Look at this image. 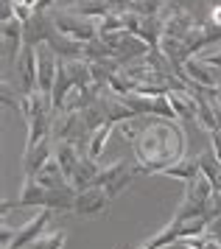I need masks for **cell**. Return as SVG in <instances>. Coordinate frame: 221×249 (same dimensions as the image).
<instances>
[{
	"label": "cell",
	"mask_w": 221,
	"mask_h": 249,
	"mask_svg": "<svg viewBox=\"0 0 221 249\" xmlns=\"http://www.w3.org/2000/svg\"><path fill=\"white\" fill-rule=\"evenodd\" d=\"M168 104L174 107V115L185 124H196L199 121V104L188 90H171L168 92Z\"/></svg>",
	"instance_id": "4fadbf2b"
},
{
	"label": "cell",
	"mask_w": 221,
	"mask_h": 249,
	"mask_svg": "<svg viewBox=\"0 0 221 249\" xmlns=\"http://www.w3.org/2000/svg\"><path fill=\"white\" fill-rule=\"evenodd\" d=\"M45 199H48V188H42L37 177H25L22 182V191H20V199H17V207H45Z\"/></svg>",
	"instance_id": "ffe728a7"
},
{
	"label": "cell",
	"mask_w": 221,
	"mask_h": 249,
	"mask_svg": "<svg viewBox=\"0 0 221 249\" xmlns=\"http://www.w3.org/2000/svg\"><path fill=\"white\" fill-rule=\"evenodd\" d=\"M171 3H177V6H182V9H185V3H190V0H171Z\"/></svg>",
	"instance_id": "b9f144b4"
},
{
	"label": "cell",
	"mask_w": 221,
	"mask_h": 249,
	"mask_svg": "<svg viewBox=\"0 0 221 249\" xmlns=\"http://www.w3.org/2000/svg\"><path fill=\"white\" fill-rule=\"evenodd\" d=\"M160 51L166 53L174 65H185L188 59H193V53L188 51V45L182 42V39H174V36H163V42H160Z\"/></svg>",
	"instance_id": "484cf974"
},
{
	"label": "cell",
	"mask_w": 221,
	"mask_h": 249,
	"mask_svg": "<svg viewBox=\"0 0 221 249\" xmlns=\"http://www.w3.org/2000/svg\"><path fill=\"white\" fill-rule=\"evenodd\" d=\"M199 162H202V174L207 177V179L213 182V188H216V182H219V177H221V160L216 157V151H202L199 154Z\"/></svg>",
	"instance_id": "4dcf8cb0"
},
{
	"label": "cell",
	"mask_w": 221,
	"mask_h": 249,
	"mask_svg": "<svg viewBox=\"0 0 221 249\" xmlns=\"http://www.w3.org/2000/svg\"><path fill=\"white\" fill-rule=\"evenodd\" d=\"M202 62H207L210 68H216V70H221V45H213V48H207V51H202Z\"/></svg>",
	"instance_id": "d590c367"
},
{
	"label": "cell",
	"mask_w": 221,
	"mask_h": 249,
	"mask_svg": "<svg viewBox=\"0 0 221 249\" xmlns=\"http://www.w3.org/2000/svg\"><path fill=\"white\" fill-rule=\"evenodd\" d=\"M51 160H54V140L51 137L37 143V146H25V151H22V174L25 177H37Z\"/></svg>",
	"instance_id": "8fae6325"
},
{
	"label": "cell",
	"mask_w": 221,
	"mask_h": 249,
	"mask_svg": "<svg viewBox=\"0 0 221 249\" xmlns=\"http://www.w3.org/2000/svg\"><path fill=\"white\" fill-rule=\"evenodd\" d=\"M20 3H25V6H31V9H39V0H20Z\"/></svg>",
	"instance_id": "60d3db41"
},
{
	"label": "cell",
	"mask_w": 221,
	"mask_h": 249,
	"mask_svg": "<svg viewBox=\"0 0 221 249\" xmlns=\"http://www.w3.org/2000/svg\"><path fill=\"white\" fill-rule=\"evenodd\" d=\"M81 135L90 137L81 112H56L54 126H51V140H70V143H76L78 146Z\"/></svg>",
	"instance_id": "52a82bcc"
},
{
	"label": "cell",
	"mask_w": 221,
	"mask_h": 249,
	"mask_svg": "<svg viewBox=\"0 0 221 249\" xmlns=\"http://www.w3.org/2000/svg\"><path fill=\"white\" fill-rule=\"evenodd\" d=\"M179 247H185V249H221V241H216V238H210L207 232H204V235H196V238L182 241Z\"/></svg>",
	"instance_id": "e575fe53"
},
{
	"label": "cell",
	"mask_w": 221,
	"mask_h": 249,
	"mask_svg": "<svg viewBox=\"0 0 221 249\" xmlns=\"http://www.w3.org/2000/svg\"><path fill=\"white\" fill-rule=\"evenodd\" d=\"M112 196L104 188H98V185H92V188H87V191H78L76 193V204H73V213L78 215V218H95V215L107 213V207H110Z\"/></svg>",
	"instance_id": "8992f818"
},
{
	"label": "cell",
	"mask_w": 221,
	"mask_h": 249,
	"mask_svg": "<svg viewBox=\"0 0 221 249\" xmlns=\"http://www.w3.org/2000/svg\"><path fill=\"white\" fill-rule=\"evenodd\" d=\"M137 36L143 39L148 48H160L163 42V36H166V20H163V14H154V17H143V23H140V31Z\"/></svg>",
	"instance_id": "7402d4cb"
},
{
	"label": "cell",
	"mask_w": 221,
	"mask_h": 249,
	"mask_svg": "<svg viewBox=\"0 0 221 249\" xmlns=\"http://www.w3.org/2000/svg\"><path fill=\"white\" fill-rule=\"evenodd\" d=\"M107 45L112 48V56L121 62L123 68L126 65H134V62H143L146 56H148V51L151 48L146 45L140 36L129 34V31H121V34H110V36H101Z\"/></svg>",
	"instance_id": "3957f363"
},
{
	"label": "cell",
	"mask_w": 221,
	"mask_h": 249,
	"mask_svg": "<svg viewBox=\"0 0 221 249\" xmlns=\"http://www.w3.org/2000/svg\"><path fill=\"white\" fill-rule=\"evenodd\" d=\"M134 177H137L134 165H126L123 160H112V162H107V165H101L98 177H95V185L104 188V191L115 199L118 193H123L129 185H132Z\"/></svg>",
	"instance_id": "277c9868"
},
{
	"label": "cell",
	"mask_w": 221,
	"mask_h": 249,
	"mask_svg": "<svg viewBox=\"0 0 221 249\" xmlns=\"http://www.w3.org/2000/svg\"><path fill=\"white\" fill-rule=\"evenodd\" d=\"M0 101H3L6 109H17V112H20L22 95H17V90L11 87V81L6 79V76H3V81H0Z\"/></svg>",
	"instance_id": "836d02e7"
},
{
	"label": "cell",
	"mask_w": 221,
	"mask_h": 249,
	"mask_svg": "<svg viewBox=\"0 0 221 249\" xmlns=\"http://www.w3.org/2000/svg\"><path fill=\"white\" fill-rule=\"evenodd\" d=\"M67 244V232L65 230H51V232H42L31 244V249H65Z\"/></svg>",
	"instance_id": "f1b7e54d"
},
{
	"label": "cell",
	"mask_w": 221,
	"mask_h": 249,
	"mask_svg": "<svg viewBox=\"0 0 221 249\" xmlns=\"http://www.w3.org/2000/svg\"><path fill=\"white\" fill-rule=\"evenodd\" d=\"M20 115L25 121H34V118H45V115H56L54 112V104H51V95L48 92H28L22 95V104H20Z\"/></svg>",
	"instance_id": "5bb4252c"
},
{
	"label": "cell",
	"mask_w": 221,
	"mask_h": 249,
	"mask_svg": "<svg viewBox=\"0 0 221 249\" xmlns=\"http://www.w3.org/2000/svg\"><path fill=\"white\" fill-rule=\"evenodd\" d=\"M179 241H182V227L179 224H168V227H163L151 241H146L143 247H134V249H166V247L179 244Z\"/></svg>",
	"instance_id": "d4e9b609"
},
{
	"label": "cell",
	"mask_w": 221,
	"mask_h": 249,
	"mask_svg": "<svg viewBox=\"0 0 221 249\" xmlns=\"http://www.w3.org/2000/svg\"><path fill=\"white\" fill-rule=\"evenodd\" d=\"M51 218H54V213H51V210H45V207H42V210H37V213H34L25 224L17 227L14 241H11L9 249H31V244L45 232V227L51 224Z\"/></svg>",
	"instance_id": "ba28073f"
},
{
	"label": "cell",
	"mask_w": 221,
	"mask_h": 249,
	"mask_svg": "<svg viewBox=\"0 0 221 249\" xmlns=\"http://www.w3.org/2000/svg\"><path fill=\"white\" fill-rule=\"evenodd\" d=\"M121 31H126V25H123V12H112V14H107L104 20H98V36L121 34Z\"/></svg>",
	"instance_id": "d6a6232c"
},
{
	"label": "cell",
	"mask_w": 221,
	"mask_h": 249,
	"mask_svg": "<svg viewBox=\"0 0 221 249\" xmlns=\"http://www.w3.org/2000/svg\"><path fill=\"white\" fill-rule=\"evenodd\" d=\"M14 3H17V0H0V23L14 20Z\"/></svg>",
	"instance_id": "8d00e7d4"
},
{
	"label": "cell",
	"mask_w": 221,
	"mask_h": 249,
	"mask_svg": "<svg viewBox=\"0 0 221 249\" xmlns=\"http://www.w3.org/2000/svg\"><path fill=\"white\" fill-rule=\"evenodd\" d=\"M207 204L204 199H199V196H190V193H185V199H182V204L177 207V213H174V218H171V224H185V221H193V218H204L207 215Z\"/></svg>",
	"instance_id": "ac0fdd59"
},
{
	"label": "cell",
	"mask_w": 221,
	"mask_h": 249,
	"mask_svg": "<svg viewBox=\"0 0 221 249\" xmlns=\"http://www.w3.org/2000/svg\"><path fill=\"white\" fill-rule=\"evenodd\" d=\"M110 90L115 92V95H132V92H137V81L126 73V70H118L115 76L110 79Z\"/></svg>",
	"instance_id": "f546056e"
},
{
	"label": "cell",
	"mask_w": 221,
	"mask_h": 249,
	"mask_svg": "<svg viewBox=\"0 0 221 249\" xmlns=\"http://www.w3.org/2000/svg\"><path fill=\"white\" fill-rule=\"evenodd\" d=\"M0 34H3V62H11V56H20L25 39H22V23L14 17L9 23H0Z\"/></svg>",
	"instance_id": "7c38bea8"
},
{
	"label": "cell",
	"mask_w": 221,
	"mask_h": 249,
	"mask_svg": "<svg viewBox=\"0 0 221 249\" xmlns=\"http://www.w3.org/2000/svg\"><path fill=\"white\" fill-rule=\"evenodd\" d=\"M185 73L190 76L193 87H202V90H216L219 81H216V68H210L207 62H202L199 56H193L185 62Z\"/></svg>",
	"instance_id": "9a60e30c"
},
{
	"label": "cell",
	"mask_w": 221,
	"mask_h": 249,
	"mask_svg": "<svg viewBox=\"0 0 221 249\" xmlns=\"http://www.w3.org/2000/svg\"><path fill=\"white\" fill-rule=\"evenodd\" d=\"M134 146L137 174H163L168 165H174L185 157V132L174 121L166 118H148L140 129Z\"/></svg>",
	"instance_id": "6da1fadb"
},
{
	"label": "cell",
	"mask_w": 221,
	"mask_h": 249,
	"mask_svg": "<svg viewBox=\"0 0 221 249\" xmlns=\"http://www.w3.org/2000/svg\"><path fill=\"white\" fill-rule=\"evenodd\" d=\"M48 48H51V51H54L59 59H81V53H84V42H76V39H70V36L59 34V31L51 36Z\"/></svg>",
	"instance_id": "603a6c76"
},
{
	"label": "cell",
	"mask_w": 221,
	"mask_h": 249,
	"mask_svg": "<svg viewBox=\"0 0 221 249\" xmlns=\"http://www.w3.org/2000/svg\"><path fill=\"white\" fill-rule=\"evenodd\" d=\"M101 107H104V112H107V121H110V124H126V121H134V118H137V115L132 112V109H129V104L123 101L121 95H115V92H104V95H101Z\"/></svg>",
	"instance_id": "2e32d148"
},
{
	"label": "cell",
	"mask_w": 221,
	"mask_h": 249,
	"mask_svg": "<svg viewBox=\"0 0 221 249\" xmlns=\"http://www.w3.org/2000/svg\"><path fill=\"white\" fill-rule=\"evenodd\" d=\"M213 3H216V0H213Z\"/></svg>",
	"instance_id": "7bdbcfd3"
},
{
	"label": "cell",
	"mask_w": 221,
	"mask_h": 249,
	"mask_svg": "<svg viewBox=\"0 0 221 249\" xmlns=\"http://www.w3.org/2000/svg\"><path fill=\"white\" fill-rule=\"evenodd\" d=\"M54 160L59 162V168L65 171L67 179H70L73 168H76L78 160H81V151H78V146L70 143V140H54Z\"/></svg>",
	"instance_id": "d6986e66"
},
{
	"label": "cell",
	"mask_w": 221,
	"mask_h": 249,
	"mask_svg": "<svg viewBox=\"0 0 221 249\" xmlns=\"http://www.w3.org/2000/svg\"><path fill=\"white\" fill-rule=\"evenodd\" d=\"M207 235L216 238V241H221V218H213L210 227H207Z\"/></svg>",
	"instance_id": "f35d334b"
},
{
	"label": "cell",
	"mask_w": 221,
	"mask_h": 249,
	"mask_svg": "<svg viewBox=\"0 0 221 249\" xmlns=\"http://www.w3.org/2000/svg\"><path fill=\"white\" fill-rule=\"evenodd\" d=\"M56 34V23H54V14L37 9L31 14L28 23H22V39H25V48H39L48 45L51 36Z\"/></svg>",
	"instance_id": "5b68a950"
},
{
	"label": "cell",
	"mask_w": 221,
	"mask_h": 249,
	"mask_svg": "<svg viewBox=\"0 0 221 249\" xmlns=\"http://www.w3.org/2000/svg\"><path fill=\"white\" fill-rule=\"evenodd\" d=\"M51 14H54V23H56L59 34L70 36L76 42H92V39H98V20L84 17L76 9H70V6L67 9H51Z\"/></svg>",
	"instance_id": "7a4b0ae2"
},
{
	"label": "cell",
	"mask_w": 221,
	"mask_h": 249,
	"mask_svg": "<svg viewBox=\"0 0 221 249\" xmlns=\"http://www.w3.org/2000/svg\"><path fill=\"white\" fill-rule=\"evenodd\" d=\"M98 160H92V157H84L78 160V165L73 168V174H70V185L76 188V191H87V188H92L95 185V177H98Z\"/></svg>",
	"instance_id": "e0dca14e"
},
{
	"label": "cell",
	"mask_w": 221,
	"mask_h": 249,
	"mask_svg": "<svg viewBox=\"0 0 221 249\" xmlns=\"http://www.w3.org/2000/svg\"><path fill=\"white\" fill-rule=\"evenodd\" d=\"M81 59H87V62H101V59H115V56H112V48L98 36V39H92V42H84Z\"/></svg>",
	"instance_id": "1f68e13d"
},
{
	"label": "cell",
	"mask_w": 221,
	"mask_h": 249,
	"mask_svg": "<svg viewBox=\"0 0 221 249\" xmlns=\"http://www.w3.org/2000/svg\"><path fill=\"white\" fill-rule=\"evenodd\" d=\"M65 65H67V73H70V79H73L76 87H95L87 59H65Z\"/></svg>",
	"instance_id": "4316f807"
},
{
	"label": "cell",
	"mask_w": 221,
	"mask_h": 249,
	"mask_svg": "<svg viewBox=\"0 0 221 249\" xmlns=\"http://www.w3.org/2000/svg\"><path fill=\"white\" fill-rule=\"evenodd\" d=\"M207 23H213V25H221V6L216 3L210 9V14H207Z\"/></svg>",
	"instance_id": "ab89813d"
},
{
	"label": "cell",
	"mask_w": 221,
	"mask_h": 249,
	"mask_svg": "<svg viewBox=\"0 0 221 249\" xmlns=\"http://www.w3.org/2000/svg\"><path fill=\"white\" fill-rule=\"evenodd\" d=\"M14 68H17V79H20V95L39 90V81H37V48H22Z\"/></svg>",
	"instance_id": "9c48e42d"
},
{
	"label": "cell",
	"mask_w": 221,
	"mask_h": 249,
	"mask_svg": "<svg viewBox=\"0 0 221 249\" xmlns=\"http://www.w3.org/2000/svg\"><path fill=\"white\" fill-rule=\"evenodd\" d=\"M163 177H174V179H182L188 185V182H193L196 177H202V162H199V157H188V154H185L179 162L168 165V168L163 171Z\"/></svg>",
	"instance_id": "44dd1931"
},
{
	"label": "cell",
	"mask_w": 221,
	"mask_h": 249,
	"mask_svg": "<svg viewBox=\"0 0 221 249\" xmlns=\"http://www.w3.org/2000/svg\"><path fill=\"white\" fill-rule=\"evenodd\" d=\"M70 9H76L78 14L92 17V20H104L107 14L115 12L110 0H70Z\"/></svg>",
	"instance_id": "cb8c5ba5"
},
{
	"label": "cell",
	"mask_w": 221,
	"mask_h": 249,
	"mask_svg": "<svg viewBox=\"0 0 221 249\" xmlns=\"http://www.w3.org/2000/svg\"><path fill=\"white\" fill-rule=\"evenodd\" d=\"M14 232H17V230H11V227L3 221V227H0V241H3V249H9V247H11V241H14Z\"/></svg>",
	"instance_id": "74e56055"
},
{
	"label": "cell",
	"mask_w": 221,
	"mask_h": 249,
	"mask_svg": "<svg viewBox=\"0 0 221 249\" xmlns=\"http://www.w3.org/2000/svg\"><path fill=\"white\" fill-rule=\"evenodd\" d=\"M115 129V124H107L104 126H98L92 135H90V143H87V157H92V160H98L101 154H104V146H107V140H110V132Z\"/></svg>",
	"instance_id": "83f0119b"
},
{
	"label": "cell",
	"mask_w": 221,
	"mask_h": 249,
	"mask_svg": "<svg viewBox=\"0 0 221 249\" xmlns=\"http://www.w3.org/2000/svg\"><path fill=\"white\" fill-rule=\"evenodd\" d=\"M56 73H59V56L48 45H39L37 48V81H39V92L51 95Z\"/></svg>",
	"instance_id": "30bf717a"
}]
</instances>
